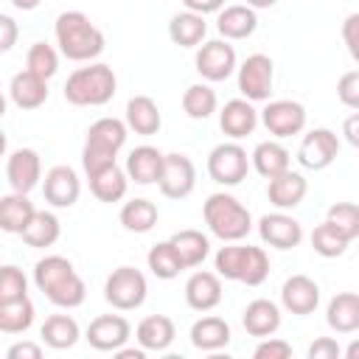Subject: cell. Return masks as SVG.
<instances>
[{
	"mask_svg": "<svg viewBox=\"0 0 359 359\" xmlns=\"http://www.w3.org/2000/svg\"><path fill=\"white\" fill-rule=\"evenodd\" d=\"M87 180H90V191H93V196L98 202L112 205V202H118V199L126 196L129 174H126V168H118L115 163L107 165V168H101V171H95V174H90Z\"/></svg>",
	"mask_w": 359,
	"mask_h": 359,
	"instance_id": "cell-30",
	"label": "cell"
},
{
	"mask_svg": "<svg viewBox=\"0 0 359 359\" xmlns=\"http://www.w3.org/2000/svg\"><path fill=\"white\" fill-rule=\"evenodd\" d=\"M250 160H252V168H255L261 177H266V180H272V177L289 171V163H292L289 149L280 146L278 140H264V143H258V146L252 149Z\"/></svg>",
	"mask_w": 359,
	"mask_h": 359,
	"instance_id": "cell-32",
	"label": "cell"
},
{
	"mask_svg": "<svg viewBox=\"0 0 359 359\" xmlns=\"http://www.w3.org/2000/svg\"><path fill=\"white\" fill-rule=\"evenodd\" d=\"M250 171V157L238 143H219L208 154V174L219 185H238Z\"/></svg>",
	"mask_w": 359,
	"mask_h": 359,
	"instance_id": "cell-8",
	"label": "cell"
},
{
	"mask_svg": "<svg viewBox=\"0 0 359 359\" xmlns=\"http://www.w3.org/2000/svg\"><path fill=\"white\" fill-rule=\"evenodd\" d=\"M219 278L227 280H241L247 286H261L269 275V258L261 247H241V244H230L222 247L213 258Z\"/></svg>",
	"mask_w": 359,
	"mask_h": 359,
	"instance_id": "cell-6",
	"label": "cell"
},
{
	"mask_svg": "<svg viewBox=\"0 0 359 359\" xmlns=\"http://www.w3.org/2000/svg\"><path fill=\"white\" fill-rule=\"evenodd\" d=\"M168 241H171L174 250L180 252L185 269L199 266V264L208 258V252H210V241H208V236H205L202 230H180V233H174Z\"/></svg>",
	"mask_w": 359,
	"mask_h": 359,
	"instance_id": "cell-36",
	"label": "cell"
},
{
	"mask_svg": "<svg viewBox=\"0 0 359 359\" xmlns=\"http://www.w3.org/2000/svg\"><path fill=\"white\" fill-rule=\"evenodd\" d=\"M208 230L222 241H241L252 230L250 210L230 194H210L202 205Z\"/></svg>",
	"mask_w": 359,
	"mask_h": 359,
	"instance_id": "cell-5",
	"label": "cell"
},
{
	"mask_svg": "<svg viewBox=\"0 0 359 359\" xmlns=\"http://www.w3.org/2000/svg\"><path fill=\"white\" fill-rule=\"evenodd\" d=\"M255 359H289L292 356V345L286 339H278V337H264L255 351H252Z\"/></svg>",
	"mask_w": 359,
	"mask_h": 359,
	"instance_id": "cell-46",
	"label": "cell"
},
{
	"mask_svg": "<svg viewBox=\"0 0 359 359\" xmlns=\"http://www.w3.org/2000/svg\"><path fill=\"white\" fill-rule=\"evenodd\" d=\"M42 342L53 351H67L79 342V323L70 317V314H50L45 323H42V331H39Z\"/></svg>",
	"mask_w": 359,
	"mask_h": 359,
	"instance_id": "cell-33",
	"label": "cell"
},
{
	"mask_svg": "<svg viewBox=\"0 0 359 359\" xmlns=\"http://www.w3.org/2000/svg\"><path fill=\"white\" fill-rule=\"evenodd\" d=\"M325 222H331L348 241L359 238V205L353 202H334L325 213Z\"/></svg>",
	"mask_w": 359,
	"mask_h": 359,
	"instance_id": "cell-42",
	"label": "cell"
},
{
	"mask_svg": "<svg viewBox=\"0 0 359 359\" xmlns=\"http://www.w3.org/2000/svg\"><path fill=\"white\" fill-rule=\"evenodd\" d=\"M230 342V325L222 317H202L191 325V345L196 351H222Z\"/></svg>",
	"mask_w": 359,
	"mask_h": 359,
	"instance_id": "cell-34",
	"label": "cell"
},
{
	"mask_svg": "<svg viewBox=\"0 0 359 359\" xmlns=\"http://www.w3.org/2000/svg\"><path fill=\"white\" fill-rule=\"evenodd\" d=\"M182 6L196 14H213V11L224 8V0H182Z\"/></svg>",
	"mask_w": 359,
	"mask_h": 359,
	"instance_id": "cell-51",
	"label": "cell"
},
{
	"mask_svg": "<svg viewBox=\"0 0 359 359\" xmlns=\"http://www.w3.org/2000/svg\"><path fill=\"white\" fill-rule=\"evenodd\" d=\"M36 289L59 309H76L87 297V286L65 255H45L34 264Z\"/></svg>",
	"mask_w": 359,
	"mask_h": 359,
	"instance_id": "cell-1",
	"label": "cell"
},
{
	"mask_svg": "<svg viewBox=\"0 0 359 359\" xmlns=\"http://www.w3.org/2000/svg\"><path fill=\"white\" fill-rule=\"evenodd\" d=\"M261 121H264L269 135L292 137V135H300L306 129V107L300 101H292V98H278L261 109Z\"/></svg>",
	"mask_w": 359,
	"mask_h": 359,
	"instance_id": "cell-10",
	"label": "cell"
},
{
	"mask_svg": "<svg viewBox=\"0 0 359 359\" xmlns=\"http://www.w3.org/2000/svg\"><path fill=\"white\" fill-rule=\"evenodd\" d=\"M216 28H219V34L224 39H247L258 28V14L247 3L224 6L219 11V17H216Z\"/></svg>",
	"mask_w": 359,
	"mask_h": 359,
	"instance_id": "cell-26",
	"label": "cell"
},
{
	"mask_svg": "<svg viewBox=\"0 0 359 359\" xmlns=\"http://www.w3.org/2000/svg\"><path fill=\"white\" fill-rule=\"evenodd\" d=\"M149 294V283L146 275L135 266H118L109 272L107 283H104V300L118 309V311H132L140 309L143 300Z\"/></svg>",
	"mask_w": 359,
	"mask_h": 359,
	"instance_id": "cell-7",
	"label": "cell"
},
{
	"mask_svg": "<svg viewBox=\"0 0 359 359\" xmlns=\"http://www.w3.org/2000/svg\"><path fill=\"white\" fill-rule=\"evenodd\" d=\"M342 135H345V140H348L353 149H359V109L351 112V115L345 118V123H342Z\"/></svg>",
	"mask_w": 359,
	"mask_h": 359,
	"instance_id": "cell-52",
	"label": "cell"
},
{
	"mask_svg": "<svg viewBox=\"0 0 359 359\" xmlns=\"http://www.w3.org/2000/svg\"><path fill=\"white\" fill-rule=\"evenodd\" d=\"M115 356H118V359H143V356H146V348H143V345H140V348H118Z\"/></svg>",
	"mask_w": 359,
	"mask_h": 359,
	"instance_id": "cell-53",
	"label": "cell"
},
{
	"mask_svg": "<svg viewBox=\"0 0 359 359\" xmlns=\"http://www.w3.org/2000/svg\"><path fill=\"white\" fill-rule=\"evenodd\" d=\"M258 236L264 244L275 247V250H294L303 241V227L294 216L278 210V213H266L258 222Z\"/></svg>",
	"mask_w": 359,
	"mask_h": 359,
	"instance_id": "cell-14",
	"label": "cell"
},
{
	"mask_svg": "<svg viewBox=\"0 0 359 359\" xmlns=\"http://www.w3.org/2000/svg\"><path fill=\"white\" fill-rule=\"evenodd\" d=\"M17 42V22L8 14H0V50H11Z\"/></svg>",
	"mask_w": 359,
	"mask_h": 359,
	"instance_id": "cell-50",
	"label": "cell"
},
{
	"mask_svg": "<svg viewBox=\"0 0 359 359\" xmlns=\"http://www.w3.org/2000/svg\"><path fill=\"white\" fill-rule=\"evenodd\" d=\"M185 303L194 311H210L222 303V280L219 272H194L185 280Z\"/></svg>",
	"mask_w": 359,
	"mask_h": 359,
	"instance_id": "cell-21",
	"label": "cell"
},
{
	"mask_svg": "<svg viewBox=\"0 0 359 359\" xmlns=\"http://www.w3.org/2000/svg\"><path fill=\"white\" fill-rule=\"evenodd\" d=\"M194 65L205 81H224L236 70V50L227 39H210V42L199 45Z\"/></svg>",
	"mask_w": 359,
	"mask_h": 359,
	"instance_id": "cell-11",
	"label": "cell"
},
{
	"mask_svg": "<svg viewBox=\"0 0 359 359\" xmlns=\"http://www.w3.org/2000/svg\"><path fill=\"white\" fill-rule=\"evenodd\" d=\"M115 87H118V79H115L112 67L104 62H95V65L79 67L67 76L65 98L73 107H104L107 101H112Z\"/></svg>",
	"mask_w": 359,
	"mask_h": 359,
	"instance_id": "cell-3",
	"label": "cell"
},
{
	"mask_svg": "<svg viewBox=\"0 0 359 359\" xmlns=\"http://www.w3.org/2000/svg\"><path fill=\"white\" fill-rule=\"evenodd\" d=\"M42 0H11V6L14 8H20V11H31V8H36Z\"/></svg>",
	"mask_w": 359,
	"mask_h": 359,
	"instance_id": "cell-54",
	"label": "cell"
},
{
	"mask_svg": "<svg viewBox=\"0 0 359 359\" xmlns=\"http://www.w3.org/2000/svg\"><path fill=\"white\" fill-rule=\"evenodd\" d=\"M28 294V280L22 275V269H17L14 264H6L0 269V303L6 300H17Z\"/></svg>",
	"mask_w": 359,
	"mask_h": 359,
	"instance_id": "cell-44",
	"label": "cell"
},
{
	"mask_svg": "<svg viewBox=\"0 0 359 359\" xmlns=\"http://www.w3.org/2000/svg\"><path fill=\"white\" fill-rule=\"evenodd\" d=\"M241 323H244V331L250 337H272L278 328H280V309L266 300V297H258L252 303H247L244 314H241Z\"/></svg>",
	"mask_w": 359,
	"mask_h": 359,
	"instance_id": "cell-24",
	"label": "cell"
},
{
	"mask_svg": "<svg viewBox=\"0 0 359 359\" xmlns=\"http://www.w3.org/2000/svg\"><path fill=\"white\" fill-rule=\"evenodd\" d=\"M160 185V194L168 196V199H185L194 185H196V168L191 163V157L180 154V151H171L165 154V163H163V174L157 180Z\"/></svg>",
	"mask_w": 359,
	"mask_h": 359,
	"instance_id": "cell-13",
	"label": "cell"
},
{
	"mask_svg": "<svg viewBox=\"0 0 359 359\" xmlns=\"http://www.w3.org/2000/svg\"><path fill=\"white\" fill-rule=\"evenodd\" d=\"M337 95L345 107L351 109H359V70H348L339 76L337 81Z\"/></svg>",
	"mask_w": 359,
	"mask_h": 359,
	"instance_id": "cell-45",
	"label": "cell"
},
{
	"mask_svg": "<svg viewBox=\"0 0 359 359\" xmlns=\"http://www.w3.org/2000/svg\"><path fill=\"white\" fill-rule=\"evenodd\" d=\"M8 95L20 109H39L48 101V79L31 70H20L8 84Z\"/></svg>",
	"mask_w": 359,
	"mask_h": 359,
	"instance_id": "cell-22",
	"label": "cell"
},
{
	"mask_svg": "<svg viewBox=\"0 0 359 359\" xmlns=\"http://www.w3.org/2000/svg\"><path fill=\"white\" fill-rule=\"evenodd\" d=\"M157 216H160L157 205L149 199H129L118 213L123 230H129V233H149L157 224Z\"/></svg>",
	"mask_w": 359,
	"mask_h": 359,
	"instance_id": "cell-37",
	"label": "cell"
},
{
	"mask_svg": "<svg viewBox=\"0 0 359 359\" xmlns=\"http://www.w3.org/2000/svg\"><path fill=\"white\" fill-rule=\"evenodd\" d=\"M25 70H31V73H36V76H42V79L56 76V70H59V56H56V50H53L48 42H34V45L28 48V53H25Z\"/></svg>",
	"mask_w": 359,
	"mask_h": 359,
	"instance_id": "cell-43",
	"label": "cell"
},
{
	"mask_svg": "<svg viewBox=\"0 0 359 359\" xmlns=\"http://www.w3.org/2000/svg\"><path fill=\"white\" fill-rule=\"evenodd\" d=\"M339 154V137L331 129H311L297 149V163L309 171L328 168Z\"/></svg>",
	"mask_w": 359,
	"mask_h": 359,
	"instance_id": "cell-12",
	"label": "cell"
},
{
	"mask_svg": "<svg viewBox=\"0 0 359 359\" xmlns=\"http://www.w3.org/2000/svg\"><path fill=\"white\" fill-rule=\"evenodd\" d=\"M146 264H149L151 275H157L160 280H171V278H177L185 269V264H182V258H180V252L174 250L171 241L154 244L149 250V255H146Z\"/></svg>",
	"mask_w": 359,
	"mask_h": 359,
	"instance_id": "cell-39",
	"label": "cell"
},
{
	"mask_svg": "<svg viewBox=\"0 0 359 359\" xmlns=\"http://www.w3.org/2000/svg\"><path fill=\"white\" fill-rule=\"evenodd\" d=\"M342 353H345L348 359H359V339H353V342H351V345H348Z\"/></svg>",
	"mask_w": 359,
	"mask_h": 359,
	"instance_id": "cell-56",
	"label": "cell"
},
{
	"mask_svg": "<svg viewBox=\"0 0 359 359\" xmlns=\"http://www.w3.org/2000/svg\"><path fill=\"white\" fill-rule=\"evenodd\" d=\"M306 194H309L306 177L297 174V171H292V168L283 171V174H278V177H272L269 185H266V196H269V202H272L278 210H292V208H297V205L306 199Z\"/></svg>",
	"mask_w": 359,
	"mask_h": 359,
	"instance_id": "cell-20",
	"label": "cell"
},
{
	"mask_svg": "<svg viewBox=\"0 0 359 359\" xmlns=\"http://www.w3.org/2000/svg\"><path fill=\"white\" fill-rule=\"evenodd\" d=\"M280 303L289 314H297V317H306L317 309L320 303V286L309 278V275H292L283 280L280 286Z\"/></svg>",
	"mask_w": 359,
	"mask_h": 359,
	"instance_id": "cell-18",
	"label": "cell"
},
{
	"mask_svg": "<svg viewBox=\"0 0 359 359\" xmlns=\"http://www.w3.org/2000/svg\"><path fill=\"white\" fill-rule=\"evenodd\" d=\"M174 337H177L174 320L165 317V314H149V317H143V320L137 323V328H135L137 345H143L146 351H154V353L165 351V348L174 342Z\"/></svg>",
	"mask_w": 359,
	"mask_h": 359,
	"instance_id": "cell-25",
	"label": "cell"
},
{
	"mask_svg": "<svg viewBox=\"0 0 359 359\" xmlns=\"http://www.w3.org/2000/svg\"><path fill=\"white\" fill-rule=\"evenodd\" d=\"M59 50L73 62H90L104 50V34L84 11H62L53 22Z\"/></svg>",
	"mask_w": 359,
	"mask_h": 359,
	"instance_id": "cell-2",
	"label": "cell"
},
{
	"mask_svg": "<svg viewBox=\"0 0 359 359\" xmlns=\"http://www.w3.org/2000/svg\"><path fill=\"white\" fill-rule=\"evenodd\" d=\"M6 359H42V348L36 342H14L8 351H6Z\"/></svg>",
	"mask_w": 359,
	"mask_h": 359,
	"instance_id": "cell-49",
	"label": "cell"
},
{
	"mask_svg": "<svg viewBox=\"0 0 359 359\" xmlns=\"http://www.w3.org/2000/svg\"><path fill=\"white\" fill-rule=\"evenodd\" d=\"M216 104H219V98H216V93H213L208 84H191V87L182 93V109H185V115L194 118V121L210 118V115L216 112Z\"/></svg>",
	"mask_w": 359,
	"mask_h": 359,
	"instance_id": "cell-40",
	"label": "cell"
},
{
	"mask_svg": "<svg viewBox=\"0 0 359 359\" xmlns=\"http://www.w3.org/2000/svg\"><path fill=\"white\" fill-rule=\"evenodd\" d=\"M306 356H309V359H339V356H342V348H339L337 339L320 337V339H314V342L309 345Z\"/></svg>",
	"mask_w": 359,
	"mask_h": 359,
	"instance_id": "cell-48",
	"label": "cell"
},
{
	"mask_svg": "<svg viewBox=\"0 0 359 359\" xmlns=\"http://www.w3.org/2000/svg\"><path fill=\"white\" fill-rule=\"evenodd\" d=\"M325 323L337 334H353L359 331V294L356 292H339L331 297L325 309Z\"/></svg>",
	"mask_w": 359,
	"mask_h": 359,
	"instance_id": "cell-27",
	"label": "cell"
},
{
	"mask_svg": "<svg viewBox=\"0 0 359 359\" xmlns=\"http://www.w3.org/2000/svg\"><path fill=\"white\" fill-rule=\"evenodd\" d=\"M250 8H272L278 0H244Z\"/></svg>",
	"mask_w": 359,
	"mask_h": 359,
	"instance_id": "cell-55",
	"label": "cell"
},
{
	"mask_svg": "<svg viewBox=\"0 0 359 359\" xmlns=\"http://www.w3.org/2000/svg\"><path fill=\"white\" fill-rule=\"evenodd\" d=\"M6 177L11 191L17 194H28L39 185L42 180V160L34 149H14L6 160Z\"/></svg>",
	"mask_w": 359,
	"mask_h": 359,
	"instance_id": "cell-16",
	"label": "cell"
},
{
	"mask_svg": "<svg viewBox=\"0 0 359 359\" xmlns=\"http://www.w3.org/2000/svg\"><path fill=\"white\" fill-rule=\"evenodd\" d=\"M126 132H129V126L118 118H98L95 123H90L87 140L81 149V165H84L87 177L115 163L118 151L126 143Z\"/></svg>",
	"mask_w": 359,
	"mask_h": 359,
	"instance_id": "cell-4",
	"label": "cell"
},
{
	"mask_svg": "<svg viewBox=\"0 0 359 359\" xmlns=\"http://www.w3.org/2000/svg\"><path fill=\"white\" fill-rule=\"evenodd\" d=\"M42 194H45V202H50L53 208H73L79 202V194H81L79 174L70 165H53L45 174Z\"/></svg>",
	"mask_w": 359,
	"mask_h": 359,
	"instance_id": "cell-17",
	"label": "cell"
},
{
	"mask_svg": "<svg viewBox=\"0 0 359 359\" xmlns=\"http://www.w3.org/2000/svg\"><path fill=\"white\" fill-rule=\"evenodd\" d=\"M34 323V303L25 297L0 303V331L3 334H22Z\"/></svg>",
	"mask_w": 359,
	"mask_h": 359,
	"instance_id": "cell-38",
	"label": "cell"
},
{
	"mask_svg": "<svg viewBox=\"0 0 359 359\" xmlns=\"http://www.w3.org/2000/svg\"><path fill=\"white\" fill-rule=\"evenodd\" d=\"M205 34H208L205 14H196V11H180L168 22V36L180 48H196L205 39Z\"/></svg>",
	"mask_w": 359,
	"mask_h": 359,
	"instance_id": "cell-31",
	"label": "cell"
},
{
	"mask_svg": "<svg viewBox=\"0 0 359 359\" xmlns=\"http://www.w3.org/2000/svg\"><path fill=\"white\" fill-rule=\"evenodd\" d=\"M126 126L135 135H157L163 126V115L149 95H132L126 101Z\"/></svg>",
	"mask_w": 359,
	"mask_h": 359,
	"instance_id": "cell-28",
	"label": "cell"
},
{
	"mask_svg": "<svg viewBox=\"0 0 359 359\" xmlns=\"http://www.w3.org/2000/svg\"><path fill=\"white\" fill-rule=\"evenodd\" d=\"M275 65L266 53H250L238 67V90L247 101H266L272 93Z\"/></svg>",
	"mask_w": 359,
	"mask_h": 359,
	"instance_id": "cell-9",
	"label": "cell"
},
{
	"mask_svg": "<svg viewBox=\"0 0 359 359\" xmlns=\"http://www.w3.org/2000/svg\"><path fill=\"white\" fill-rule=\"evenodd\" d=\"M36 216V208H34V202L28 199V194H17V191H11V194H6L3 199H0V227L6 230V233H22L28 224H31V219Z\"/></svg>",
	"mask_w": 359,
	"mask_h": 359,
	"instance_id": "cell-29",
	"label": "cell"
},
{
	"mask_svg": "<svg viewBox=\"0 0 359 359\" xmlns=\"http://www.w3.org/2000/svg\"><path fill=\"white\" fill-rule=\"evenodd\" d=\"M342 39H345V48L351 53V59L359 65V11L348 14L345 22H342Z\"/></svg>",
	"mask_w": 359,
	"mask_h": 359,
	"instance_id": "cell-47",
	"label": "cell"
},
{
	"mask_svg": "<svg viewBox=\"0 0 359 359\" xmlns=\"http://www.w3.org/2000/svg\"><path fill=\"white\" fill-rule=\"evenodd\" d=\"M163 163H165V154L160 149H154V146H137L126 157V174L137 185H151V182L160 180Z\"/></svg>",
	"mask_w": 359,
	"mask_h": 359,
	"instance_id": "cell-23",
	"label": "cell"
},
{
	"mask_svg": "<svg viewBox=\"0 0 359 359\" xmlns=\"http://www.w3.org/2000/svg\"><path fill=\"white\" fill-rule=\"evenodd\" d=\"M219 126L227 137L238 140V137H247L252 135V129L258 126V109L252 107V101L247 98H233L222 107L219 112Z\"/></svg>",
	"mask_w": 359,
	"mask_h": 359,
	"instance_id": "cell-19",
	"label": "cell"
},
{
	"mask_svg": "<svg viewBox=\"0 0 359 359\" xmlns=\"http://www.w3.org/2000/svg\"><path fill=\"white\" fill-rule=\"evenodd\" d=\"M348 244H351V241H348L331 222L317 224L314 233H311V247H314V252L323 255V258H339V255L348 250Z\"/></svg>",
	"mask_w": 359,
	"mask_h": 359,
	"instance_id": "cell-41",
	"label": "cell"
},
{
	"mask_svg": "<svg viewBox=\"0 0 359 359\" xmlns=\"http://www.w3.org/2000/svg\"><path fill=\"white\" fill-rule=\"evenodd\" d=\"M129 334H132V325H129L126 317H121V314H101V317H95V320L87 325L84 339H87L95 351H112V353H115L118 348L126 345Z\"/></svg>",
	"mask_w": 359,
	"mask_h": 359,
	"instance_id": "cell-15",
	"label": "cell"
},
{
	"mask_svg": "<svg viewBox=\"0 0 359 359\" xmlns=\"http://www.w3.org/2000/svg\"><path fill=\"white\" fill-rule=\"evenodd\" d=\"M20 236H22V241H25L28 247L45 250V247H53V244L59 241L62 224H59V219H56L50 210H36V216L31 219V224H28Z\"/></svg>",
	"mask_w": 359,
	"mask_h": 359,
	"instance_id": "cell-35",
	"label": "cell"
}]
</instances>
